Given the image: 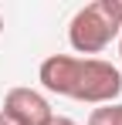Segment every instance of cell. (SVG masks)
<instances>
[{"mask_svg":"<svg viewBox=\"0 0 122 125\" xmlns=\"http://www.w3.org/2000/svg\"><path fill=\"white\" fill-rule=\"evenodd\" d=\"M37 81L51 95H64L85 105H112L122 95V71L102 58L51 54L41 61Z\"/></svg>","mask_w":122,"mask_h":125,"instance_id":"6da1fadb","label":"cell"},{"mask_svg":"<svg viewBox=\"0 0 122 125\" xmlns=\"http://www.w3.org/2000/svg\"><path fill=\"white\" fill-rule=\"evenodd\" d=\"M122 31V0H95L68 24V44L78 54H98Z\"/></svg>","mask_w":122,"mask_h":125,"instance_id":"7a4b0ae2","label":"cell"},{"mask_svg":"<svg viewBox=\"0 0 122 125\" xmlns=\"http://www.w3.org/2000/svg\"><path fill=\"white\" fill-rule=\"evenodd\" d=\"M0 112L10 115L17 125H48L54 118L51 102H48L41 91H34V88H10Z\"/></svg>","mask_w":122,"mask_h":125,"instance_id":"3957f363","label":"cell"},{"mask_svg":"<svg viewBox=\"0 0 122 125\" xmlns=\"http://www.w3.org/2000/svg\"><path fill=\"white\" fill-rule=\"evenodd\" d=\"M88 125H122V105H98V108H92V115H88Z\"/></svg>","mask_w":122,"mask_h":125,"instance_id":"277c9868","label":"cell"},{"mask_svg":"<svg viewBox=\"0 0 122 125\" xmlns=\"http://www.w3.org/2000/svg\"><path fill=\"white\" fill-rule=\"evenodd\" d=\"M48 125H78V122H71V118H64V115H54Z\"/></svg>","mask_w":122,"mask_h":125,"instance_id":"5b68a950","label":"cell"},{"mask_svg":"<svg viewBox=\"0 0 122 125\" xmlns=\"http://www.w3.org/2000/svg\"><path fill=\"white\" fill-rule=\"evenodd\" d=\"M0 125H17V122H14L10 115H3V112H0Z\"/></svg>","mask_w":122,"mask_h":125,"instance_id":"8992f818","label":"cell"},{"mask_svg":"<svg viewBox=\"0 0 122 125\" xmlns=\"http://www.w3.org/2000/svg\"><path fill=\"white\" fill-rule=\"evenodd\" d=\"M119 54H122V31H119Z\"/></svg>","mask_w":122,"mask_h":125,"instance_id":"52a82bcc","label":"cell"},{"mask_svg":"<svg viewBox=\"0 0 122 125\" xmlns=\"http://www.w3.org/2000/svg\"><path fill=\"white\" fill-rule=\"evenodd\" d=\"M0 34H3V17H0Z\"/></svg>","mask_w":122,"mask_h":125,"instance_id":"ba28073f","label":"cell"}]
</instances>
